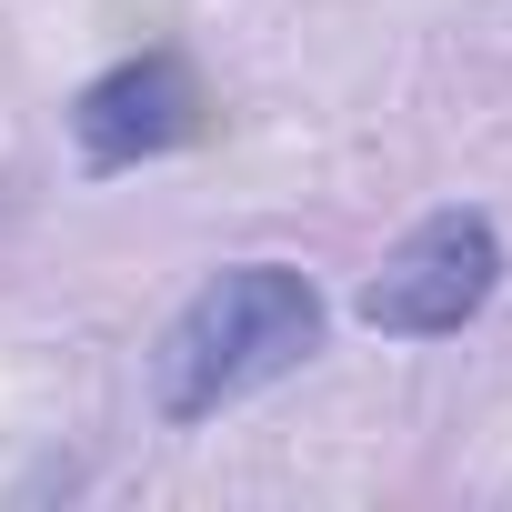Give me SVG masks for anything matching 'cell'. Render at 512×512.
<instances>
[{
	"instance_id": "6da1fadb",
	"label": "cell",
	"mask_w": 512,
	"mask_h": 512,
	"mask_svg": "<svg viewBox=\"0 0 512 512\" xmlns=\"http://www.w3.org/2000/svg\"><path fill=\"white\" fill-rule=\"evenodd\" d=\"M312 352H322V292H312V272H292V262H231V272H211L171 312V332L151 352V402H161V422H211V412L251 402L262 382L302 372Z\"/></svg>"
},
{
	"instance_id": "7a4b0ae2",
	"label": "cell",
	"mask_w": 512,
	"mask_h": 512,
	"mask_svg": "<svg viewBox=\"0 0 512 512\" xmlns=\"http://www.w3.org/2000/svg\"><path fill=\"white\" fill-rule=\"evenodd\" d=\"M492 292H502V231H492V211L452 201V211H422V221L382 251V272L362 282L352 312H362V332H382V342H442V332L482 322Z\"/></svg>"
},
{
	"instance_id": "3957f363",
	"label": "cell",
	"mask_w": 512,
	"mask_h": 512,
	"mask_svg": "<svg viewBox=\"0 0 512 512\" xmlns=\"http://www.w3.org/2000/svg\"><path fill=\"white\" fill-rule=\"evenodd\" d=\"M201 121H211V101H201V81H191V61H181V51L111 61V71L71 101V141H81V161H91V171H141V161H161V151L201 141Z\"/></svg>"
}]
</instances>
